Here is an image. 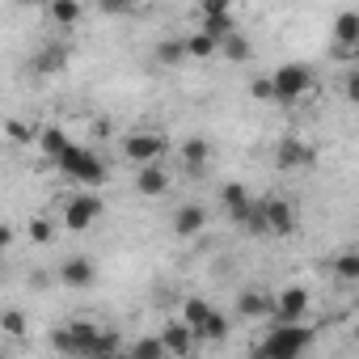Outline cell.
<instances>
[{
    "mask_svg": "<svg viewBox=\"0 0 359 359\" xmlns=\"http://www.w3.org/2000/svg\"><path fill=\"white\" fill-rule=\"evenodd\" d=\"M55 169L68 177L72 187H81V191H93V187L106 182V161L93 148H85V144H68V152L55 161Z\"/></svg>",
    "mask_w": 359,
    "mask_h": 359,
    "instance_id": "cell-1",
    "label": "cell"
},
{
    "mask_svg": "<svg viewBox=\"0 0 359 359\" xmlns=\"http://www.w3.org/2000/svg\"><path fill=\"white\" fill-rule=\"evenodd\" d=\"M304 346H313V330L304 321H271L266 338L258 342V355H271V359H296Z\"/></svg>",
    "mask_w": 359,
    "mask_h": 359,
    "instance_id": "cell-2",
    "label": "cell"
},
{
    "mask_svg": "<svg viewBox=\"0 0 359 359\" xmlns=\"http://www.w3.org/2000/svg\"><path fill=\"white\" fill-rule=\"evenodd\" d=\"M97 334H102L97 321H89V317H72V321H64V325L51 334V346H55L60 355H93Z\"/></svg>",
    "mask_w": 359,
    "mask_h": 359,
    "instance_id": "cell-3",
    "label": "cell"
},
{
    "mask_svg": "<svg viewBox=\"0 0 359 359\" xmlns=\"http://www.w3.org/2000/svg\"><path fill=\"white\" fill-rule=\"evenodd\" d=\"M271 81H275V102H283V106H296L313 93V68L309 64H279L271 72Z\"/></svg>",
    "mask_w": 359,
    "mask_h": 359,
    "instance_id": "cell-4",
    "label": "cell"
},
{
    "mask_svg": "<svg viewBox=\"0 0 359 359\" xmlns=\"http://www.w3.org/2000/svg\"><path fill=\"white\" fill-rule=\"evenodd\" d=\"M102 216H106V203L97 195H89V191H81V195H72L64 203V229L68 233H89Z\"/></svg>",
    "mask_w": 359,
    "mask_h": 359,
    "instance_id": "cell-5",
    "label": "cell"
},
{
    "mask_svg": "<svg viewBox=\"0 0 359 359\" xmlns=\"http://www.w3.org/2000/svg\"><path fill=\"white\" fill-rule=\"evenodd\" d=\"M165 152H169V140L161 131H131V135H123V156L131 165H152Z\"/></svg>",
    "mask_w": 359,
    "mask_h": 359,
    "instance_id": "cell-6",
    "label": "cell"
},
{
    "mask_svg": "<svg viewBox=\"0 0 359 359\" xmlns=\"http://www.w3.org/2000/svg\"><path fill=\"white\" fill-rule=\"evenodd\" d=\"M275 165L287 169V173L313 169V165H317V148H313L309 140H300V135H283V140L275 144Z\"/></svg>",
    "mask_w": 359,
    "mask_h": 359,
    "instance_id": "cell-7",
    "label": "cell"
},
{
    "mask_svg": "<svg viewBox=\"0 0 359 359\" xmlns=\"http://www.w3.org/2000/svg\"><path fill=\"white\" fill-rule=\"evenodd\" d=\"M309 287L304 283H287L275 292V317L271 321H304L309 317Z\"/></svg>",
    "mask_w": 359,
    "mask_h": 359,
    "instance_id": "cell-8",
    "label": "cell"
},
{
    "mask_svg": "<svg viewBox=\"0 0 359 359\" xmlns=\"http://www.w3.org/2000/svg\"><path fill=\"white\" fill-rule=\"evenodd\" d=\"M237 317H245V321H271V317H275V292H266V287H245V292L237 296Z\"/></svg>",
    "mask_w": 359,
    "mask_h": 359,
    "instance_id": "cell-9",
    "label": "cell"
},
{
    "mask_svg": "<svg viewBox=\"0 0 359 359\" xmlns=\"http://www.w3.org/2000/svg\"><path fill=\"white\" fill-rule=\"evenodd\" d=\"M262 212H266V233L271 237H292L296 233V208L287 199L271 195V199H262Z\"/></svg>",
    "mask_w": 359,
    "mask_h": 359,
    "instance_id": "cell-10",
    "label": "cell"
},
{
    "mask_svg": "<svg viewBox=\"0 0 359 359\" xmlns=\"http://www.w3.org/2000/svg\"><path fill=\"white\" fill-rule=\"evenodd\" d=\"M135 191H140L144 199H161V195L169 191V169H165L161 161H152V165H135Z\"/></svg>",
    "mask_w": 359,
    "mask_h": 359,
    "instance_id": "cell-11",
    "label": "cell"
},
{
    "mask_svg": "<svg viewBox=\"0 0 359 359\" xmlns=\"http://www.w3.org/2000/svg\"><path fill=\"white\" fill-rule=\"evenodd\" d=\"M169 229H173V237H199L208 229V208L203 203H182V208L173 212Z\"/></svg>",
    "mask_w": 359,
    "mask_h": 359,
    "instance_id": "cell-12",
    "label": "cell"
},
{
    "mask_svg": "<svg viewBox=\"0 0 359 359\" xmlns=\"http://www.w3.org/2000/svg\"><path fill=\"white\" fill-rule=\"evenodd\" d=\"M161 338H165L169 355H191V351H195V342H199V330H195L187 317H177V321H169V325L161 330Z\"/></svg>",
    "mask_w": 359,
    "mask_h": 359,
    "instance_id": "cell-13",
    "label": "cell"
},
{
    "mask_svg": "<svg viewBox=\"0 0 359 359\" xmlns=\"http://www.w3.org/2000/svg\"><path fill=\"white\" fill-rule=\"evenodd\" d=\"M220 203H224V212H229L233 224H245L250 212H254V199H250V191H245L241 182H229V187L220 191Z\"/></svg>",
    "mask_w": 359,
    "mask_h": 359,
    "instance_id": "cell-14",
    "label": "cell"
},
{
    "mask_svg": "<svg viewBox=\"0 0 359 359\" xmlns=\"http://www.w3.org/2000/svg\"><path fill=\"white\" fill-rule=\"evenodd\" d=\"M68 60H72V47H68V43H47V47L34 55V72H39V76H55V72L68 68Z\"/></svg>",
    "mask_w": 359,
    "mask_h": 359,
    "instance_id": "cell-15",
    "label": "cell"
},
{
    "mask_svg": "<svg viewBox=\"0 0 359 359\" xmlns=\"http://www.w3.org/2000/svg\"><path fill=\"white\" fill-rule=\"evenodd\" d=\"M334 47L338 51H359V13L355 9H342L334 18Z\"/></svg>",
    "mask_w": 359,
    "mask_h": 359,
    "instance_id": "cell-16",
    "label": "cell"
},
{
    "mask_svg": "<svg viewBox=\"0 0 359 359\" xmlns=\"http://www.w3.org/2000/svg\"><path fill=\"white\" fill-rule=\"evenodd\" d=\"M177 156H182V165H187V173H203L208 169V161H212V144L203 140V135H191L182 148H177Z\"/></svg>",
    "mask_w": 359,
    "mask_h": 359,
    "instance_id": "cell-17",
    "label": "cell"
},
{
    "mask_svg": "<svg viewBox=\"0 0 359 359\" xmlns=\"http://www.w3.org/2000/svg\"><path fill=\"white\" fill-rule=\"evenodd\" d=\"M93 279H97V271H93L89 258L76 254V258H64V262H60V283H68V287H89Z\"/></svg>",
    "mask_w": 359,
    "mask_h": 359,
    "instance_id": "cell-18",
    "label": "cell"
},
{
    "mask_svg": "<svg viewBox=\"0 0 359 359\" xmlns=\"http://www.w3.org/2000/svg\"><path fill=\"white\" fill-rule=\"evenodd\" d=\"M68 144H72V140H68L64 127H43V131H39V152H43L47 161H60V156L68 152Z\"/></svg>",
    "mask_w": 359,
    "mask_h": 359,
    "instance_id": "cell-19",
    "label": "cell"
},
{
    "mask_svg": "<svg viewBox=\"0 0 359 359\" xmlns=\"http://www.w3.org/2000/svg\"><path fill=\"white\" fill-rule=\"evenodd\" d=\"M47 18H51L55 26L72 30V26L81 22V0H51V5H47Z\"/></svg>",
    "mask_w": 359,
    "mask_h": 359,
    "instance_id": "cell-20",
    "label": "cell"
},
{
    "mask_svg": "<svg viewBox=\"0 0 359 359\" xmlns=\"http://www.w3.org/2000/svg\"><path fill=\"white\" fill-rule=\"evenodd\" d=\"M182 60H191V51H187V39H165V43H156V64H165V68H177Z\"/></svg>",
    "mask_w": 359,
    "mask_h": 359,
    "instance_id": "cell-21",
    "label": "cell"
},
{
    "mask_svg": "<svg viewBox=\"0 0 359 359\" xmlns=\"http://www.w3.org/2000/svg\"><path fill=\"white\" fill-rule=\"evenodd\" d=\"M187 51H191V60H212V55H220V39L208 34V30H199V34L187 39Z\"/></svg>",
    "mask_w": 359,
    "mask_h": 359,
    "instance_id": "cell-22",
    "label": "cell"
},
{
    "mask_svg": "<svg viewBox=\"0 0 359 359\" xmlns=\"http://www.w3.org/2000/svg\"><path fill=\"white\" fill-rule=\"evenodd\" d=\"M220 55H224V60H233V64H245V60L254 55V43L237 30V34H229V39L220 43Z\"/></svg>",
    "mask_w": 359,
    "mask_h": 359,
    "instance_id": "cell-23",
    "label": "cell"
},
{
    "mask_svg": "<svg viewBox=\"0 0 359 359\" xmlns=\"http://www.w3.org/2000/svg\"><path fill=\"white\" fill-rule=\"evenodd\" d=\"M212 313H216V309H212L203 296H187V300H182V317H187L195 330H203V325L212 321Z\"/></svg>",
    "mask_w": 359,
    "mask_h": 359,
    "instance_id": "cell-24",
    "label": "cell"
},
{
    "mask_svg": "<svg viewBox=\"0 0 359 359\" xmlns=\"http://www.w3.org/2000/svg\"><path fill=\"white\" fill-rule=\"evenodd\" d=\"M203 30H208V34H216V39L224 43L229 34H237V13H216V18H203Z\"/></svg>",
    "mask_w": 359,
    "mask_h": 359,
    "instance_id": "cell-25",
    "label": "cell"
},
{
    "mask_svg": "<svg viewBox=\"0 0 359 359\" xmlns=\"http://www.w3.org/2000/svg\"><path fill=\"white\" fill-rule=\"evenodd\" d=\"M199 338H203V342H224V338H229V317L216 309V313H212V321L199 330Z\"/></svg>",
    "mask_w": 359,
    "mask_h": 359,
    "instance_id": "cell-26",
    "label": "cell"
},
{
    "mask_svg": "<svg viewBox=\"0 0 359 359\" xmlns=\"http://www.w3.org/2000/svg\"><path fill=\"white\" fill-rule=\"evenodd\" d=\"M131 355H135V359H165L169 346H165V338H140V342L131 346Z\"/></svg>",
    "mask_w": 359,
    "mask_h": 359,
    "instance_id": "cell-27",
    "label": "cell"
},
{
    "mask_svg": "<svg viewBox=\"0 0 359 359\" xmlns=\"http://www.w3.org/2000/svg\"><path fill=\"white\" fill-rule=\"evenodd\" d=\"M0 330H5L9 338H26V313L22 309H5L0 313Z\"/></svg>",
    "mask_w": 359,
    "mask_h": 359,
    "instance_id": "cell-28",
    "label": "cell"
},
{
    "mask_svg": "<svg viewBox=\"0 0 359 359\" xmlns=\"http://www.w3.org/2000/svg\"><path fill=\"white\" fill-rule=\"evenodd\" d=\"M334 275L338 279H359V250H346L334 258Z\"/></svg>",
    "mask_w": 359,
    "mask_h": 359,
    "instance_id": "cell-29",
    "label": "cell"
},
{
    "mask_svg": "<svg viewBox=\"0 0 359 359\" xmlns=\"http://www.w3.org/2000/svg\"><path fill=\"white\" fill-rule=\"evenodd\" d=\"M26 233H30V241H34V245H51V241H55V229H51V220H47V216H34Z\"/></svg>",
    "mask_w": 359,
    "mask_h": 359,
    "instance_id": "cell-30",
    "label": "cell"
},
{
    "mask_svg": "<svg viewBox=\"0 0 359 359\" xmlns=\"http://www.w3.org/2000/svg\"><path fill=\"white\" fill-rule=\"evenodd\" d=\"M118 351H123V338L114 330H102L97 342H93V355H118Z\"/></svg>",
    "mask_w": 359,
    "mask_h": 359,
    "instance_id": "cell-31",
    "label": "cell"
},
{
    "mask_svg": "<svg viewBox=\"0 0 359 359\" xmlns=\"http://www.w3.org/2000/svg\"><path fill=\"white\" fill-rule=\"evenodd\" d=\"M9 140L13 144H39V131H30L22 118H9Z\"/></svg>",
    "mask_w": 359,
    "mask_h": 359,
    "instance_id": "cell-32",
    "label": "cell"
},
{
    "mask_svg": "<svg viewBox=\"0 0 359 359\" xmlns=\"http://www.w3.org/2000/svg\"><path fill=\"white\" fill-rule=\"evenodd\" d=\"M199 13L216 18V13H237V0H199Z\"/></svg>",
    "mask_w": 359,
    "mask_h": 359,
    "instance_id": "cell-33",
    "label": "cell"
},
{
    "mask_svg": "<svg viewBox=\"0 0 359 359\" xmlns=\"http://www.w3.org/2000/svg\"><path fill=\"white\" fill-rule=\"evenodd\" d=\"M250 97H258V102H275V81H271V76L250 81Z\"/></svg>",
    "mask_w": 359,
    "mask_h": 359,
    "instance_id": "cell-34",
    "label": "cell"
},
{
    "mask_svg": "<svg viewBox=\"0 0 359 359\" xmlns=\"http://www.w3.org/2000/svg\"><path fill=\"white\" fill-rule=\"evenodd\" d=\"M135 5H144V0H102L106 13H127V9H135Z\"/></svg>",
    "mask_w": 359,
    "mask_h": 359,
    "instance_id": "cell-35",
    "label": "cell"
},
{
    "mask_svg": "<svg viewBox=\"0 0 359 359\" xmlns=\"http://www.w3.org/2000/svg\"><path fill=\"white\" fill-rule=\"evenodd\" d=\"M342 89H346V102H355V106H359V68L346 76V85H342Z\"/></svg>",
    "mask_w": 359,
    "mask_h": 359,
    "instance_id": "cell-36",
    "label": "cell"
},
{
    "mask_svg": "<svg viewBox=\"0 0 359 359\" xmlns=\"http://www.w3.org/2000/svg\"><path fill=\"white\" fill-rule=\"evenodd\" d=\"M351 60H355V68H359V51H355V55H351Z\"/></svg>",
    "mask_w": 359,
    "mask_h": 359,
    "instance_id": "cell-37",
    "label": "cell"
},
{
    "mask_svg": "<svg viewBox=\"0 0 359 359\" xmlns=\"http://www.w3.org/2000/svg\"><path fill=\"white\" fill-rule=\"evenodd\" d=\"M34 5H51V0H34Z\"/></svg>",
    "mask_w": 359,
    "mask_h": 359,
    "instance_id": "cell-38",
    "label": "cell"
},
{
    "mask_svg": "<svg viewBox=\"0 0 359 359\" xmlns=\"http://www.w3.org/2000/svg\"><path fill=\"white\" fill-rule=\"evenodd\" d=\"M355 342H359V325H355Z\"/></svg>",
    "mask_w": 359,
    "mask_h": 359,
    "instance_id": "cell-39",
    "label": "cell"
}]
</instances>
